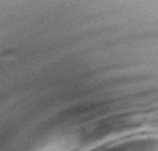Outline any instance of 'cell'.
I'll return each mask as SVG.
<instances>
[{"instance_id": "cell-1", "label": "cell", "mask_w": 158, "mask_h": 151, "mask_svg": "<svg viewBox=\"0 0 158 151\" xmlns=\"http://www.w3.org/2000/svg\"><path fill=\"white\" fill-rule=\"evenodd\" d=\"M92 151H158V135H140L98 147Z\"/></svg>"}]
</instances>
